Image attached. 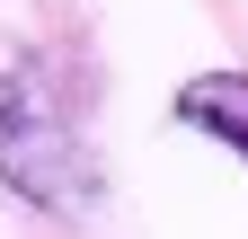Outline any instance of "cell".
<instances>
[{"instance_id":"cell-1","label":"cell","mask_w":248,"mask_h":239,"mask_svg":"<svg viewBox=\"0 0 248 239\" xmlns=\"http://www.w3.org/2000/svg\"><path fill=\"white\" fill-rule=\"evenodd\" d=\"M0 186L36 213H89V195H98L80 133L27 71H0Z\"/></svg>"},{"instance_id":"cell-2","label":"cell","mask_w":248,"mask_h":239,"mask_svg":"<svg viewBox=\"0 0 248 239\" xmlns=\"http://www.w3.org/2000/svg\"><path fill=\"white\" fill-rule=\"evenodd\" d=\"M177 124H195L204 142L248 160V71H195L177 89Z\"/></svg>"}]
</instances>
